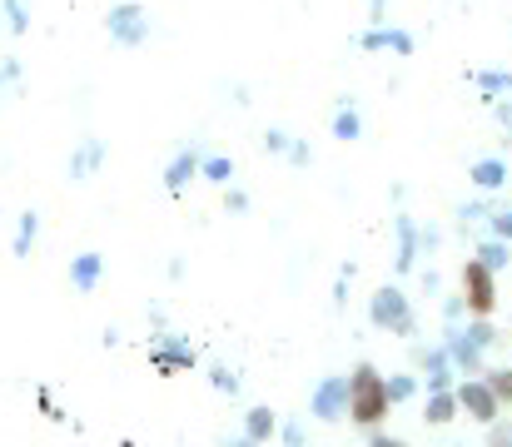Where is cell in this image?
I'll list each match as a JSON object with an SVG mask.
<instances>
[{
	"label": "cell",
	"mask_w": 512,
	"mask_h": 447,
	"mask_svg": "<svg viewBox=\"0 0 512 447\" xmlns=\"http://www.w3.org/2000/svg\"><path fill=\"white\" fill-rule=\"evenodd\" d=\"M388 413H393V403L383 393V373L373 363H353L348 368V423L358 433H378L388 423Z\"/></svg>",
	"instance_id": "obj_1"
},
{
	"label": "cell",
	"mask_w": 512,
	"mask_h": 447,
	"mask_svg": "<svg viewBox=\"0 0 512 447\" xmlns=\"http://www.w3.org/2000/svg\"><path fill=\"white\" fill-rule=\"evenodd\" d=\"M145 353H150V368H155L160 378H179V373L199 368V353L189 348V338H184V333H170V328H155L150 343H145Z\"/></svg>",
	"instance_id": "obj_2"
},
{
	"label": "cell",
	"mask_w": 512,
	"mask_h": 447,
	"mask_svg": "<svg viewBox=\"0 0 512 447\" xmlns=\"http://www.w3.org/2000/svg\"><path fill=\"white\" fill-rule=\"evenodd\" d=\"M368 318H373V328H383V333H398V338H408V333L418 328V318H413V303H408V294H403L398 284H383V289H373V298H368Z\"/></svg>",
	"instance_id": "obj_3"
},
{
	"label": "cell",
	"mask_w": 512,
	"mask_h": 447,
	"mask_svg": "<svg viewBox=\"0 0 512 447\" xmlns=\"http://www.w3.org/2000/svg\"><path fill=\"white\" fill-rule=\"evenodd\" d=\"M105 35H110L115 45H125V50H140V45L150 40V15H145V5L115 0V5L105 10Z\"/></svg>",
	"instance_id": "obj_4"
},
{
	"label": "cell",
	"mask_w": 512,
	"mask_h": 447,
	"mask_svg": "<svg viewBox=\"0 0 512 447\" xmlns=\"http://www.w3.org/2000/svg\"><path fill=\"white\" fill-rule=\"evenodd\" d=\"M463 308L473 313V318H493V308H498V274L493 269H483L478 259H468L463 264Z\"/></svg>",
	"instance_id": "obj_5"
},
{
	"label": "cell",
	"mask_w": 512,
	"mask_h": 447,
	"mask_svg": "<svg viewBox=\"0 0 512 447\" xmlns=\"http://www.w3.org/2000/svg\"><path fill=\"white\" fill-rule=\"evenodd\" d=\"M453 398H458V413H468V418H473V423H483V428H493V423H498V413H503L483 378H463V383H453Z\"/></svg>",
	"instance_id": "obj_6"
},
{
	"label": "cell",
	"mask_w": 512,
	"mask_h": 447,
	"mask_svg": "<svg viewBox=\"0 0 512 447\" xmlns=\"http://www.w3.org/2000/svg\"><path fill=\"white\" fill-rule=\"evenodd\" d=\"M309 413H314L319 423H343V418H348V373L319 378V388H314V398H309Z\"/></svg>",
	"instance_id": "obj_7"
},
{
	"label": "cell",
	"mask_w": 512,
	"mask_h": 447,
	"mask_svg": "<svg viewBox=\"0 0 512 447\" xmlns=\"http://www.w3.org/2000/svg\"><path fill=\"white\" fill-rule=\"evenodd\" d=\"M65 279H70V289H75V294H95V289H100V279H105V254H100V249H80V254L70 259Z\"/></svg>",
	"instance_id": "obj_8"
},
{
	"label": "cell",
	"mask_w": 512,
	"mask_h": 447,
	"mask_svg": "<svg viewBox=\"0 0 512 447\" xmlns=\"http://www.w3.org/2000/svg\"><path fill=\"white\" fill-rule=\"evenodd\" d=\"M105 154H110V145L100 140V135H85L80 145H75V154H70V164H65V174L75 179V184H85L95 169H105Z\"/></svg>",
	"instance_id": "obj_9"
},
{
	"label": "cell",
	"mask_w": 512,
	"mask_h": 447,
	"mask_svg": "<svg viewBox=\"0 0 512 447\" xmlns=\"http://www.w3.org/2000/svg\"><path fill=\"white\" fill-rule=\"evenodd\" d=\"M199 159H204V154H199V149H189V145L170 154V164H165V189H170L174 199L184 194V184H189V179H199Z\"/></svg>",
	"instance_id": "obj_10"
},
{
	"label": "cell",
	"mask_w": 512,
	"mask_h": 447,
	"mask_svg": "<svg viewBox=\"0 0 512 447\" xmlns=\"http://www.w3.org/2000/svg\"><path fill=\"white\" fill-rule=\"evenodd\" d=\"M239 433H244L254 447H269L274 438H279V413L259 403V408H249V413H244V428H239Z\"/></svg>",
	"instance_id": "obj_11"
},
{
	"label": "cell",
	"mask_w": 512,
	"mask_h": 447,
	"mask_svg": "<svg viewBox=\"0 0 512 447\" xmlns=\"http://www.w3.org/2000/svg\"><path fill=\"white\" fill-rule=\"evenodd\" d=\"M358 45H363V50H393V55H408V50H413V35H408V30L373 25V30H363V35H358Z\"/></svg>",
	"instance_id": "obj_12"
},
{
	"label": "cell",
	"mask_w": 512,
	"mask_h": 447,
	"mask_svg": "<svg viewBox=\"0 0 512 447\" xmlns=\"http://www.w3.org/2000/svg\"><path fill=\"white\" fill-rule=\"evenodd\" d=\"M35 239H40V214L25 209V214L15 219V244H10V254H15V259H30V254H35Z\"/></svg>",
	"instance_id": "obj_13"
},
{
	"label": "cell",
	"mask_w": 512,
	"mask_h": 447,
	"mask_svg": "<svg viewBox=\"0 0 512 447\" xmlns=\"http://www.w3.org/2000/svg\"><path fill=\"white\" fill-rule=\"evenodd\" d=\"M453 418H458V398H453V393H428V403H423V423L443 428V423H453Z\"/></svg>",
	"instance_id": "obj_14"
},
{
	"label": "cell",
	"mask_w": 512,
	"mask_h": 447,
	"mask_svg": "<svg viewBox=\"0 0 512 447\" xmlns=\"http://www.w3.org/2000/svg\"><path fill=\"white\" fill-rule=\"evenodd\" d=\"M413 259H418V229H413V219H408V214H398V269L408 274V269H413Z\"/></svg>",
	"instance_id": "obj_15"
},
{
	"label": "cell",
	"mask_w": 512,
	"mask_h": 447,
	"mask_svg": "<svg viewBox=\"0 0 512 447\" xmlns=\"http://www.w3.org/2000/svg\"><path fill=\"white\" fill-rule=\"evenodd\" d=\"M0 10H5V35L20 40L30 30V0H0Z\"/></svg>",
	"instance_id": "obj_16"
},
{
	"label": "cell",
	"mask_w": 512,
	"mask_h": 447,
	"mask_svg": "<svg viewBox=\"0 0 512 447\" xmlns=\"http://www.w3.org/2000/svg\"><path fill=\"white\" fill-rule=\"evenodd\" d=\"M199 179H209V184H229L234 179V159L229 154H209V159H199Z\"/></svg>",
	"instance_id": "obj_17"
},
{
	"label": "cell",
	"mask_w": 512,
	"mask_h": 447,
	"mask_svg": "<svg viewBox=\"0 0 512 447\" xmlns=\"http://www.w3.org/2000/svg\"><path fill=\"white\" fill-rule=\"evenodd\" d=\"M363 135V125H358V110H353V100H343L339 115H334V140H343V145H353Z\"/></svg>",
	"instance_id": "obj_18"
},
{
	"label": "cell",
	"mask_w": 512,
	"mask_h": 447,
	"mask_svg": "<svg viewBox=\"0 0 512 447\" xmlns=\"http://www.w3.org/2000/svg\"><path fill=\"white\" fill-rule=\"evenodd\" d=\"M503 179H508V164H503V159H478V164H473V184H478V189H498Z\"/></svg>",
	"instance_id": "obj_19"
},
{
	"label": "cell",
	"mask_w": 512,
	"mask_h": 447,
	"mask_svg": "<svg viewBox=\"0 0 512 447\" xmlns=\"http://www.w3.org/2000/svg\"><path fill=\"white\" fill-rule=\"evenodd\" d=\"M473 259H478V264H483V269H493V274H498V269H508V239H488V244H478V254H473Z\"/></svg>",
	"instance_id": "obj_20"
},
{
	"label": "cell",
	"mask_w": 512,
	"mask_h": 447,
	"mask_svg": "<svg viewBox=\"0 0 512 447\" xmlns=\"http://www.w3.org/2000/svg\"><path fill=\"white\" fill-rule=\"evenodd\" d=\"M483 383H488V393L498 398V408H508L512 403V368H488Z\"/></svg>",
	"instance_id": "obj_21"
},
{
	"label": "cell",
	"mask_w": 512,
	"mask_h": 447,
	"mask_svg": "<svg viewBox=\"0 0 512 447\" xmlns=\"http://www.w3.org/2000/svg\"><path fill=\"white\" fill-rule=\"evenodd\" d=\"M383 393H388V403L398 408V403H408V398L418 393V383H413L408 373H393V378H383Z\"/></svg>",
	"instance_id": "obj_22"
},
{
	"label": "cell",
	"mask_w": 512,
	"mask_h": 447,
	"mask_svg": "<svg viewBox=\"0 0 512 447\" xmlns=\"http://www.w3.org/2000/svg\"><path fill=\"white\" fill-rule=\"evenodd\" d=\"M209 383H214V393H224V398H234V393H239V373H234V368H224V363H214V368H209Z\"/></svg>",
	"instance_id": "obj_23"
},
{
	"label": "cell",
	"mask_w": 512,
	"mask_h": 447,
	"mask_svg": "<svg viewBox=\"0 0 512 447\" xmlns=\"http://www.w3.org/2000/svg\"><path fill=\"white\" fill-rule=\"evenodd\" d=\"M224 214H229V219H244V214H249V194L224 184Z\"/></svg>",
	"instance_id": "obj_24"
},
{
	"label": "cell",
	"mask_w": 512,
	"mask_h": 447,
	"mask_svg": "<svg viewBox=\"0 0 512 447\" xmlns=\"http://www.w3.org/2000/svg\"><path fill=\"white\" fill-rule=\"evenodd\" d=\"M279 443H284V447H309V433H304V423H299V418L279 423Z\"/></svg>",
	"instance_id": "obj_25"
},
{
	"label": "cell",
	"mask_w": 512,
	"mask_h": 447,
	"mask_svg": "<svg viewBox=\"0 0 512 447\" xmlns=\"http://www.w3.org/2000/svg\"><path fill=\"white\" fill-rule=\"evenodd\" d=\"M35 408H40L50 423H65V408H55V398H50V388H45V383L35 388Z\"/></svg>",
	"instance_id": "obj_26"
},
{
	"label": "cell",
	"mask_w": 512,
	"mask_h": 447,
	"mask_svg": "<svg viewBox=\"0 0 512 447\" xmlns=\"http://www.w3.org/2000/svg\"><path fill=\"white\" fill-rule=\"evenodd\" d=\"M294 169H304V164H314V145L309 140H289V154H284Z\"/></svg>",
	"instance_id": "obj_27"
},
{
	"label": "cell",
	"mask_w": 512,
	"mask_h": 447,
	"mask_svg": "<svg viewBox=\"0 0 512 447\" xmlns=\"http://www.w3.org/2000/svg\"><path fill=\"white\" fill-rule=\"evenodd\" d=\"M289 140H294L289 130H264V149L269 154H289Z\"/></svg>",
	"instance_id": "obj_28"
},
{
	"label": "cell",
	"mask_w": 512,
	"mask_h": 447,
	"mask_svg": "<svg viewBox=\"0 0 512 447\" xmlns=\"http://www.w3.org/2000/svg\"><path fill=\"white\" fill-rule=\"evenodd\" d=\"M478 80H483L488 90H503V95H512V75H493V70H483Z\"/></svg>",
	"instance_id": "obj_29"
},
{
	"label": "cell",
	"mask_w": 512,
	"mask_h": 447,
	"mask_svg": "<svg viewBox=\"0 0 512 447\" xmlns=\"http://www.w3.org/2000/svg\"><path fill=\"white\" fill-rule=\"evenodd\" d=\"M15 80H20V60L5 55V60H0V85H15Z\"/></svg>",
	"instance_id": "obj_30"
},
{
	"label": "cell",
	"mask_w": 512,
	"mask_h": 447,
	"mask_svg": "<svg viewBox=\"0 0 512 447\" xmlns=\"http://www.w3.org/2000/svg\"><path fill=\"white\" fill-rule=\"evenodd\" d=\"M363 447H408V443H403V438H388V433L378 428V433H368V443Z\"/></svg>",
	"instance_id": "obj_31"
},
{
	"label": "cell",
	"mask_w": 512,
	"mask_h": 447,
	"mask_svg": "<svg viewBox=\"0 0 512 447\" xmlns=\"http://www.w3.org/2000/svg\"><path fill=\"white\" fill-rule=\"evenodd\" d=\"M493 229H498V239H512V209L493 214Z\"/></svg>",
	"instance_id": "obj_32"
},
{
	"label": "cell",
	"mask_w": 512,
	"mask_h": 447,
	"mask_svg": "<svg viewBox=\"0 0 512 447\" xmlns=\"http://www.w3.org/2000/svg\"><path fill=\"white\" fill-rule=\"evenodd\" d=\"M383 10H388V0H368V15H373V25H383Z\"/></svg>",
	"instance_id": "obj_33"
},
{
	"label": "cell",
	"mask_w": 512,
	"mask_h": 447,
	"mask_svg": "<svg viewBox=\"0 0 512 447\" xmlns=\"http://www.w3.org/2000/svg\"><path fill=\"white\" fill-rule=\"evenodd\" d=\"M219 447H254V443H249L244 433H229V438H224V443H219Z\"/></svg>",
	"instance_id": "obj_34"
}]
</instances>
